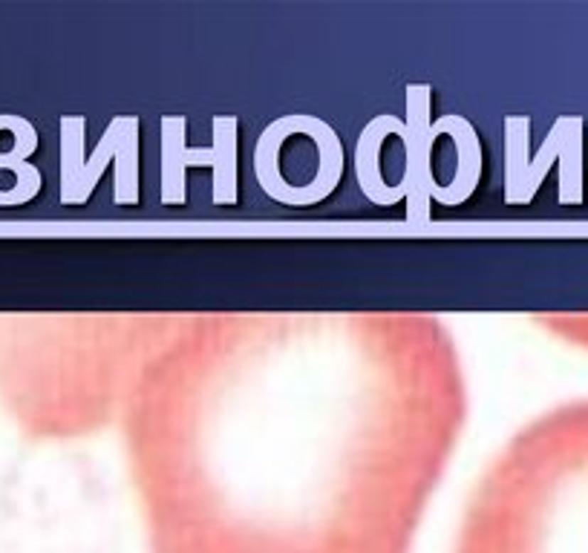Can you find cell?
I'll return each mask as SVG.
<instances>
[{
	"instance_id": "obj_1",
	"label": "cell",
	"mask_w": 588,
	"mask_h": 553,
	"mask_svg": "<svg viewBox=\"0 0 588 553\" xmlns=\"http://www.w3.org/2000/svg\"><path fill=\"white\" fill-rule=\"evenodd\" d=\"M150 553H410L467 421L424 311H193L122 412Z\"/></svg>"
},
{
	"instance_id": "obj_2",
	"label": "cell",
	"mask_w": 588,
	"mask_h": 553,
	"mask_svg": "<svg viewBox=\"0 0 588 553\" xmlns=\"http://www.w3.org/2000/svg\"><path fill=\"white\" fill-rule=\"evenodd\" d=\"M179 311L124 314H26L38 343L23 355L43 369L0 372V395L21 409L18 424L38 438H78L113 424L147 360L176 331Z\"/></svg>"
},
{
	"instance_id": "obj_3",
	"label": "cell",
	"mask_w": 588,
	"mask_h": 553,
	"mask_svg": "<svg viewBox=\"0 0 588 553\" xmlns=\"http://www.w3.org/2000/svg\"><path fill=\"white\" fill-rule=\"evenodd\" d=\"M84 116L61 119V205L81 208L95 193L101 176L116 164V185L113 205L136 208L141 202V171H139V150H141V122L139 116H116L104 127L90 159L84 156Z\"/></svg>"
},
{
	"instance_id": "obj_4",
	"label": "cell",
	"mask_w": 588,
	"mask_h": 553,
	"mask_svg": "<svg viewBox=\"0 0 588 553\" xmlns=\"http://www.w3.org/2000/svg\"><path fill=\"white\" fill-rule=\"evenodd\" d=\"M162 133V164H159V202L165 208L188 205V171L210 168V202L217 208H234L240 202V119L213 116L210 144L188 147V119L165 116L159 122Z\"/></svg>"
},
{
	"instance_id": "obj_5",
	"label": "cell",
	"mask_w": 588,
	"mask_h": 553,
	"mask_svg": "<svg viewBox=\"0 0 588 553\" xmlns=\"http://www.w3.org/2000/svg\"><path fill=\"white\" fill-rule=\"evenodd\" d=\"M407 124L392 122L395 136L404 139V176L395 185V202L407 199V219L415 225H427L433 213V202L439 199V182L433 171V144L442 139V119L433 124V87L410 84L407 87Z\"/></svg>"
},
{
	"instance_id": "obj_6",
	"label": "cell",
	"mask_w": 588,
	"mask_h": 553,
	"mask_svg": "<svg viewBox=\"0 0 588 553\" xmlns=\"http://www.w3.org/2000/svg\"><path fill=\"white\" fill-rule=\"evenodd\" d=\"M577 150H582V119L562 116L554 122L533 161L505 156V205H530V199L542 188V179L551 171L554 159Z\"/></svg>"
},
{
	"instance_id": "obj_7",
	"label": "cell",
	"mask_w": 588,
	"mask_h": 553,
	"mask_svg": "<svg viewBox=\"0 0 588 553\" xmlns=\"http://www.w3.org/2000/svg\"><path fill=\"white\" fill-rule=\"evenodd\" d=\"M0 127L12 136V147L0 153V171L12 173V185L0 193V208H23L43 190V173L32 161L41 147V133L26 116L0 113Z\"/></svg>"
}]
</instances>
